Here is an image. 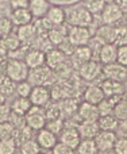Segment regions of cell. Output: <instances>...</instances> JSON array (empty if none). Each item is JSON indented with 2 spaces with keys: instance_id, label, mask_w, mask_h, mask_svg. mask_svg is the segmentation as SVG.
<instances>
[{
  "instance_id": "ab89813d",
  "label": "cell",
  "mask_w": 127,
  "mask_h": 154,
  "mask_svg": "<svg viewBox=\"0 0 127 154\" xmlns=\"http://www.w3.org/2000/svg\"><path fill=\"white\" fill-rule=\"evenodd\" d=\"M31 89H33V85L30 84L29 81H22V82H18L15 87V92L18 93L19 97H29L30 93H31Z\"/></svg>"
},
{
  "instance_id": "8992f818",
  "label": "cell",
  "mask_w": 127,
  "mask_h": 154,
  "mask_svg": "<svg viewBox=\"0 0 127 154\" xmlns=\"http://www.w3.org/2000/svg\"><path fill=\"white\" fill-rule=\"evenodd\" d=\"M101 73L108 80H114V81L122 82V84L127 81V68L118 62L104 65V68H101Z\"/></svg>"
},
{
  "instance_id": "d6a6232c",
  "label": "cell",
  "mask_w": 127,
  "mask_h": 154,
  "mask_svg": "<svg viewBox=\"0 0 127 154\" xmlns=\"http://www.w3.org/2000/svg\"><path fill=\"white\" fill-rule=\"evenodd\" d=\"M16 84L10 79L7 75H0V93L4 95L5 97L12 95L15 92Z\"/></svg>"
},
{
  "instance_id": "484cf974",
  "label": "cell",
  "mask_w": 127,
  "mask_h": 154,
  "mask_svg": "<svg viewBox=\"0 0 127 154\" xmlns=\"http://www.w3.org/2000/svg\"><path fill=\"white\" fill-rule=\"evenodd\" d=\"M77 130L82 139H95L100 128L98 126V122H84L77 125Z\"/></svg>"
},
{
  "instance_id": "d6986e66",
  "label": "cell",
  "mask_w": 127,
  "mask_h": 154,
  "mask_svg": "<svg viewBox=\"0 0 127 154\" xmlns=\"http://www.w3.org/2000/svg\"><path fill=\"white\" fill-rule=\"evenodd\" d=\"M100 88L103 91L104 96L110 97V96H122L125 93V87L122 82L114 81V80H103V82L100 84Z\"/></svg>"
},
{
  "instance_id": "e0dca14e",
  "label": "cell",
  "mask_w": 127,
  "mask_h": 154,
  "mask_svg": "<svg viewBox=\"0 0 127 154\" xmlns=\"http://www.w3.org/2000/svg\"><path fill=\"white\" fill-rule=\"evenodd\" d=\"M95 38H98L103 45H108V43H115V38H116V27L110 26V24H101L96 30Z\"/></svg>"
},
{
  "instance_id": "9c48e42d",
  "label": "cell",
  "mask_w": 127,
  "mask_h": 154,
  "mask_svg": "<svg viewBox=\"0 0 127 154\" xmlns=\"http://www.w3.org/2000/svg\"><path fill=\"white\" fill-rule=\"evenodd\" d=\"M123 18V12L115 3H107L104 5L103 11H101V19H103V24H110V26H115L120 19Z\"/></svg>"
},
{
  "instance_id": "7c38bea8",
  "label": "cell",
  "mask_w": 127,
  "mask_h": 154,
  "mask_svg": "<svg viewBox=\"0 0 127 154\" xmlns=\"http://www.w3.org/2000/svg\"><path fill=\"white\" fill-rule=\"evenodd\" d=\"M66 62V56L57 48H51L45 53V65L51 70H57Z\"/></svg>"
},
{
  "instance_id": "b9f144b4",
  "label": "cell",
  "mask_w": 127,
  "mask_h": 154,
  "mask_svg": "<svg viewBox=\"0 0 127 154\" xmlns=\"http://www.w3.org/2000/svg\"><path fill=\"white\" fill-rule=\"evenodd\" d=\"M14 128H15V126H14V123H11L10 120L0 123V139L10 138V137L12 135Z\"/></svg>"
},
{
  "instance_id": "816d5d0a",
  "label": "cell",
  "mask_w": 127,
  "mask_h": 154,
  "mask_svg": "<svg viewBox=\"0 0 127 154\" xmlns=\"http://www.w3.org/2000/svg\"><path fill=\"white\" fill-rule=\"evenodd\" d=\"M7 53H5V51H3L2 49H0V65L2 64H5V62H7Z\"/></svg>"
},
{
  "instance_id": "bcb514c9",
  "label": "cell",
  "mask_w": 127,
  "mask_h": 154,
  "mask_svg": "<svg viewBox=\"0 0 127 154\" xmlns=\"http://www.w3.org/2000/svg\"><path fill=\"white\" fill-rule=\"evenodd\" d=\"M57 49H58V50H61L66 57H70L72 54H73V51H74V49H76V48H74V46L68 41V38H66V39L64 41L61 45L57 46Z\"/></svg>"
},
{
  "instance_id": "836d02e7",
  "label": "cell",
  "mask_w": 127,
  "mask_h": 154,
  "mask_svg": "<svg viewBox=\"0 0 127 154\" xmlns=\"http://www.w3.org/2000/svg\"><path fill=\"white\" fill-rule=\"evenodd\" d=\"M76 150L79 154H99V150L93 139H81Z\"/></svg>"
},
{
  "instance_id": "4316f807",
  "label": "cell",
  "mask_w": 127,
  "mask_h": 154,
  "mask_svg": "<svg viewBox=\"0 0 127 154\" xmlns=\"http://www.w3.org/2000/svg\"><path fill=\"white\" fill-rule=\"evenodd\" d=\"M99 60L101 64L108 65L116 62V46L114 43H108V45H103L99 51Z\"/></svg>"
},
{
  "instance_id": "5b68a950",
  "label": "cell",
  "mask_w": 127,
  "mask_h": 154,
  "mask_svg": "<svg viewBox=\"0 0 127 154\" xmlns=\"http://www.w3.org/2000/svg\"><path fill=\"white\" fill-rule=\"evenodd\" d=\"M92 31L89 27H70L68 31V41L74 46H85L92 39Z\"/></svg>"
},
{
  "instance_id": "60d3db41",
  "label": "cell",
  "mask_w": 127,
  "mask_h": 154,
  "mask_svg": "<svg viewBox=\"0 0 127 154\" xmlns=\"http://www.w3.org/2000/svg\"><path fill=\"white\" fill-rule=\"evenodd\" d=\"M115 46H125L127 45V27H116V38H115Z\"/></svg>"
},
{
  "instance_id": "52a82bcc",
  "label": "cell",
  "mask_w": 127,
  "mask_h": 154,
  "mask_svg": "<svg viewBox=\"0 0 127 154\" xmlns=\"http://www.w3.org/2000/svg\"><path fill=\"white\" fill-rule=\"evenodd\" d=\"M76 119H79V125L84 122H98L99 119L98 106L89 104L87 101L80 103L77 114H76Z\"/></svg>"
},
{
  "instance_id": "603a6c76",
  "label": "cell",
  "mask_w": 127,
  "mask_h": 154,
  "mask_svg": "<svg viewBox=\"0 0 127 154\" xmlns=\"http://www.w3.org/2000/svg\"><path fill=\"white\" fill-rule=\"evenodd\" d=\"M82 96H84V101H87V103H89V104H93V106H98V104L106 97L100 88V85H89V87H87Z\"/></svg>"
},
{
  "instance_id": "6da1fadb",
  "label": "cell",
  "mask_w": 127,
  "mask_h": 154,
  "mask_svg": "<svg viewBox=\"0 0 127 154\" xmlns=\"http://www.w3.org/2000/svg\"><path fill=\"white\" fill-rule=\"evenodd\" d=\"M65 22L70 27H89L93 15L85 7H72L65 11Z\"/></svg>"
},
{
  "instance_id": "91938a15",
  "label": "cell",
  "mask_w": 127,
  "mask_h": 154,
  "mask_svg": "<svg viewBox=\"0 0 127 154\" xmlns=\"http://www.w3.org/2000/svg\"><path fill=\"white\" fill-rule=\"evenodd\" d=\"M0 66H2V65H0Z\"/></svg>"
},
{
  "instance_id": "30bf717a",
  "label": "cell",
  "mask_w": 127,
  "mask_h": 154,
  "mask_svg": "<svg viewBox=\"0 0 127 154\" xmlns=\"http://www.w3.org/2000/svg\"><path fill=\"white\" fill-rule=\"evenodd\" d=\"M101 75V65L95 60L82 64L79 68V76L85 81H93Z\"/></svg>"
},
{
  "instance_id": "d590c367",
  "label": "cell",
  "mask_w": 127,
  "mask_h": 154,
  "mask_svg": "<svg viewBox=\"0 0 127 154\" xmlns=\"http://www.w3.org/2000/svg\"><path fill=\"white\" fill-rule=\"evenodd\" d=\"M112 115L116 118L119 122H123V120L127 119V101L120 99L118 101V104L114 107V111H112Z\"/></svg>"
},
{
  "instance_id": "ac0fdd59",
  "label": "cell",
  "mask_w": 127,
  "mask_h": 154,
  "mask_svg": "<svg viewBox=\"0 0 127 154\" xmlns=\"http://www.w3.org/2000/svg\"><path fill=\"white\" fill-rule=\"evenodd\" d=\"M93 57V53L91 50V48L88 45L85 46H79V48L74 49L73 54L70 56L72 58V65H79V68L81 66L82 64L91 61Z\"/></svg>"
},
{
  "instance_id": "4fadbf2b",
  "label": "cell",
  "mask_w": 127,
  "mask_h": 154,
  "mask_svg": "<svg viewBox=\"0 0 127 154\" xmlns=\"http://www.w3.org/2000/svg\"><path fill=\"white\" fill-rule=\"evenodd\" d=\"M16 37L19 38L20 43L24 46H31V45L34 46V42H37V39H38L37 31H35V27L33 23L18 27V30H16Z\"/></svg>"
},
{
  "instance_id": "6f0895ef",
  "label": "cell",
  "mask_w": 127,
  "mask_h": 154,
  "mask_svg": "<svg viewBox=\"0 0 127 154\" xmlns=\"http://www.w3.org/2000/svg\"><path fill=\"white\" fill-rule=\"evenodd\" d=\"M38 154H45V153H42V152H39V153H38Z\"/></svg>"
},
{
  "instance_id": "f1b7e54d",
  "label": "cell",
  "mask_w": 127,
  "mask_h": 154,
  "mask_svg": "<svg viewBox=\"0 0 127 154\" xmlns=\"http://www.w3.org/2000/svg\"><path fill=\"white\" fill-rule=\"evenodd\" d=\"M66 38H68V32L64 29V24L62 26H53L50 31L48 32V39L53 48H57L58 45H61Z\"/></svg>"
},
{
  "instance_id": "c3c4849f",
  "label": "cell",
  "mask_w": 127,
  "mask_h": 154,
  "mask_svg": "<svg viewBox=\"0 0 127 154\" xmlns=\"http://www.w3.org/2000/svg\"><path fill=\"white\" fill-rule=\"evenodd\" d=\"M11 118V107L7 104H2L0 106V123L8 122Z\"/></svg>"
},
{
  "instance_id": "1f68e13d",
  "label": "cell",
  "mask_w": 127,
  "mask_h": 154,
  "mask_svg": "<svg viewBox=\"0 0 127 154\" xmlns=\"http://www.w3.org/2000/svg\"><path fill=\"white\" fill-rule=\"evenodd\" d=\"M45 115H46V120L62 119V111H61V107H60V101L49 103L45 107Z\"/></svg>"
},
{
  "instance_id": "7dc6e473",
  "label": "cell",
  "mask_w": 127,
  "mask_h": 154,
  "mask_svg": "<svg viewBox=\"0 0 127 154\" xmlns=\"http://www.w3.org/2000/svg\"><path fill=\"white\" fill-rule=\"evenodd\" d=\"M53 154H74L73 152L74 150H72L70 147H68L66 145L61 143V142H57L56 146L53 147Z\"/></svg>"
},
{
  "instance_id": "74e56055",
  "label": "cell",
  "mask_w": 127,
  "mask_h": 154,
  "mask_svg": "<svg viewBox=\"0 0 127 154\" xmlns=\"http://www.w3.org/2000/svg\"><path fill=\"white\" fill-rule=\"evenodd\" d=\"M106 4H107L106 0H85V8H87L92 15L101 12Z\"/></svg>"
},
{
  "instance_id": "8d00e7d4",
  "label": "cell",
  "mask_w": 127,
  "mask_h": 154,
  "mask_svg": "<svg viewBox=\"0 0 127 154\" xmlns=\"http://www.w3.org/2000/svg\"><path fill=\"white\" fill-rule=\"evenodd\" d=\"M16 153V143L12 138L0 139V154H15Z\"/></svg>"
},
{
  "instance_id": "f6af8a7d",
  "label": "cell",
  "mask_w": 127,
  "mask_h": 154,
  "mask_svg": "<svg viewBox=\"0 0 127 154\" xmlns=\"http://www.w3.org/2000/svg\"><path fill=\"white\" fill-rule=\"evenodd\" d=\"M112 149L115 150L116 154H127V138L122 137V138H116L115 145Z\"/></svg>"
},
{
  "instance_id": "7a4b0ae2",
  "label": "cell",
  "mask_w": 127,
  "mask_h": 154,
  "mask_svg": "<svg viewBox=\"0 0 127 154\" xmlns=\"http://www.w3.org/2000/svg\"><path fill=\"white\" fill-rule=\"evenodd\" d=\"M30 69L26 62L20 58H8L5 62V75L10 77L15 84L26 81L29 77Z\"/></svg>"
},
{
  "instance_id": "d4e9b609",
  "label": "cell",
  "mask_w": 127,
  "mask_h": 154,
  "mask_svg": "<svg viewBox=\"0 0 127 154\" xmlns=\"http://www.w3.org/2000/svg\"><path fill=\"white\" fill-rule=\"evenodd\" d=\"M10 107H11V112H12L14 115L24 118V115L30 111L33 104H31V101L29 100V97H19L18 96V97L12 101V104H11Z\"/></svg>"
},
{
  "instance_id": "e575fe53",
  "label": "cell",
  "mask_w": 127,
  "mask_h": 154,
  "mask_svg": "<svg viewBox=\"0 0 127 154\" xmlns=\"http://www.w3.org/2000/svg\"><path fill=\"white\" fill-rule=\"evenodd\" d=\"M45 128L48 131H50L54 135H58V134L62 133V130L65 128V123H64V119H54V120H46Z\"/></svg>"
},
{
  "instance_id": "680465c9",
  "label": "cell",
  "mask_w": 127,
  "mask_h": 154,
  "mask_svg": "<svg viewBox=\"0 0 127 154\" xmlns=\"http://www.w3.org/2000/svg\"><path fill=\"white\" fill-rule=\"evenodd\" d=\"M15 154H20V153H15Z\"/></svg>"
},
{
  "instance_id": "5bb4252c",
  "label": "cell",
  "mask_w": 127,
  "mask_h": 154,
  "mask_svg": "<svg viewBox=\"0 0 127 154\" xmlns=\"http://www.w3.org/2000/svg\"><path fill=\"white\" fill-rule=\"evenodd\" d=\"M93 141H95L99 153L107 152L114 147L115 141H116V134L114 131H99V134L95 137Z\"/></svg>"
},
{
  "instance_id": "277c9868",
  "label": "cell",
  "mask_w": 127,
  "mask_h": 154,
  "mask_svg": "<svg viewBox=\"0 0 127 154\" xmlns=\"http://www.w3.org/2000/svg\"><path fill=\"white\" fill-rule=\"evenodd\" d=\"M24 122L26 126L30 127L33 131H39L45 128L46 125V115H45V108L42 107H35L33 106L30 111L24 115Z\"/></svg>"
},
{
  "instance_id": "3957f363",
  "label": "cell",
  "mask_w": 127,
  "mask_h": 154,
  "mask_svg": "<svg viewBox=\"0 0 127 154\" xmlns=\"http://www.w3.org/2000/svg\"><path fill=\"white\" fill-rule=\"evenodd\" d=\"M54 72L48 68L46 65L39 68H35V69H31L29 73V77H27V81L33 85V87H46L49 84H54Z\"/></svg>"
},
{
  "instance_id": "44dd1931",
  "label": "cell",
  "mask_w": 127,
  "mask_h": 154,
  "mask_svg": "<svg viewBox=\"0 0 127 154\" xmlns=\"http://www.w3.org/2000/svg\"><path fill=\"white\" fill-rule=\"evenodd\" d=\"M10 20L12 22L14 26L20 27V26H24V24L31 23L33 16H31V14H30L29 8H18V10H12Z\"/></svg>"
},
{
  "instance_id": "7bdbcfd3",
  "label": "cell",
  "mask_w": 127,
  "mask_h": 154,
  "mask_svg": "<svg viewBox=\"0 0 127 154\" xmlns=\"http://www.w3.org/2000/svg\"><path fill=\"white\" fill-rule=\"evenodd\" d=\"M12 22L10 20V18H0V37H4L7 34H11L12 32Z\"/></svg>"
},
{
  "instance_id": "9f6ffc18",
  "label": "cell",
  "mask_w": 127,
  "mask_h": 154,
  "mask_svg": "<svg viewBox=\"0 0 127 154\" xmlns=\"http://www.w3.org/2000/svg\"><path fill=\"white\" fill-rule=\"evenodd\" d=\"M122 99H123V100H126V101H127V92H125V93L122 95Z\"/></svg>"
},
{
  "instance_id": "681fc988",
  "label": "cell",
  "mask_w": 127,
  "mask_h": 154,
  "mask_svg": "<svg viewBox=\"0 0 127 154\" xmlns=\"http://www.w3.org/2000/svg\"><path fill=\"white\" fill-rule=\"evenodd\" d=\"M30 0H10V4L12 10H18V8H29Z\"/></svg>"
},
{
  "instance_id": "ee69618b",
  "label": "cell",
  "mask_w": 127,
  "mask_h": 154,
  "mask_svg": "<svg viewBox=\"0 0 127 154\" xmlns=\"http://www.w3.org/2000/svg\"><path fill=\"white\" fill-rule=\"evenodd\" d=\"M116 62L127 68V45L116 48Z\"/></svg>"
},
{
  "instance_id": "f5cc1de1",
  "label": "cell",
  "mask_w": 127,
  "mask_h": 154,
  "mask_svg": "<svg viewBox=\"0 0 127 154\" xmlns=\"http://www.w3.org/2000/svg\"><path fill=\"white\" fill-rule=\"evenodd\" d=\"M120 128H122V131L125 133V135H126V138H127V119L122 122V125H120Z\"/></svg>"
},
{
  "instance_id": "db71d44e",
  "label": "cell",
  "mask_w": 127,
  "mask_h": 154,
  "mask_svg": "<svg viewBox=\"0 0 127 154\" xmlns=\"http://www.w3.org/2000/svg\"><path fill=\"white\" fill-rule=\"evenodd\" d=\"M5 96L4 95H2V93H0V106H2V104H5Z\"/></svg>"
},
{
  "instance_id": "ba28073f",
  "label": "cell",
  "mask_w": 127,
  "mask_h": 154,
  "mask_svg": "<svg viewBox=\"0 0 127 154\" xmlns=\"http://www.w3.org/2000/svg\"><path fill=\"white\" fill-rule=\"evenodd\" d=\"M60 142L70 147L72 150H76L80 142H81V137L79 134L77 126H68V127L65 126L62 133L60 134Z\"/></svg>"
},
{
  "instance_id": "cb8c5ba5",
  "label": "cell",
  "mask_w": 127,
  "mask_h": 154,
  "mask_svg": "<svg viewBox=\"0 0 127 154\" xmlns=\"http://www.w3.org/2000/svg\"><path fill=\"white\" fill-rule=\"evenodd\" d=\"M79 106L80 103L77 100V97H68L60 101V107H61V111H62V119L64 118H66V119L73 118L77 114Z\"/></svg>"
},
{
  "instance_id": "4dcf8cb0",
  "label": "cell",
  "mask_w": 127,
  "mask_h": 154,
  "mask_svg": "<svg viewBox=\"0 0 127 154\" xmlns=\"http://www.w3.org/2000/svg\"><path fill=\"white\" fill-rule=\"evenodd\" d=\"M34 27L35 31H37L38 38H46L48 37V32L51 30V23L46 18H41V19H35L34 20Z\"/></svg>"
},
{
  "instance_id": "ffe728a7",
  "label": "cell",
  "mask_w": 127,
  "mask_h": 154,
  "mask_svg": "<svg viewBox=\"0 0 127 154\" xmlns=\"http://www.w3.org/2000/svg\"><path fill=\"white\" fill-rule=\"evenodd\" d=\"M35 142L38 143V146H39L41 149L51 150L57 143V137L54 135V134H51L50 131H48L46 128H42V130L38 131Z\"/></svg>"
},
{
  "instance_id": "f907efd6",
  "label": "cell",
  "mask_w": 127,
  "mask_h": 154,
  "mask_svg": "<svg viewBox=\"0 0 127 154\" xmlns=\"http://www.w3.org/2000/svg\"><path fill=\"white\" fill-rule=\"evenodd\" d=\"M112 3H115V4L122 10L123 14H127V0H114Z\"/></svg>"
},
{
  "instance_id": "11a10c76",
  "label": "cell",
  "mask_w": 127,
  "mask_h": 154,
  "mask_svg": "<svg viewBox=\"0 0 127 154\" xmlns=\"http://www.w3.org/2000/svg\"><path fill=\"white\" fill-rule=\"evenodd\" d=\"M100 154H116V153H115L114 149H110V150H107V152H101Z\"/></svg>"
},
{
  "instance_id": "2e32d148",
  "label": "cell",
  "mask_w": 127,
  "mask_h": 154,
  "mask_svg": "<svg viewBox=\"0 0 127 154\" xmlns=\"http://www.w3.org/2000/svg\"><path fill=\"white\" fill-rule=\"evenodd\" d=\"M50 7L51 4L49 0H30L29 2V11L33 19L45 18Z\"/></svg>"
},
{
  "instance_id": "83f0119b",
  "label": "cell",
  "mask_w": 127,
  "mask_h": 154,
  "mask_svg": "<svg viewBox=\"0 0 127 154\" xmlns=\"http://www.w3.org/2000/svg\"><path fill=\"white\" fill-rule=\"evenodd\" d=\"M51 26H62L65 23V10L58 5H51L45 16Z\"/></svg>"
},
{
  "instance_id": "9a60e30c",
  "label": "cell",
  "mask_w": 127,
  "mask_h": 154,
  "mask_svg": "<svg viewBox=\"0 0 127 154\" xmlns=\"http://www.w3.org/2000/svg\"><path fill=\"white\" fill-rule=\"evenodd\" d=\"M24 62L29 66V69H35L45 65V53L39 49H30L27 50L26 56H24Z\"/></svg>"
},
{
  "instance_id": "f546056e",
  "label": "cell",
  "mask_w": 127,
  "mask_h": 154,
  "mask_svg": "<svg viewBox=\"0 0 127 154\" xmlns=\"http://www.w3.org/2000/svg\"><path fill=\"white\" fill-rule=\"evenodd\" d=\"M98 126L100 131H114L119 127V120L114 116V115H104V116H99Z\"/></svg>"
},
{
  "instance_id": "8fae6325",
  "label": "cell",
  "mask_w": 127,
  "mask_h": 154,
  "mask_svg": "<svg viewBox=\"0 0 127 154\" xmlns=\"http://www.w3.org/2000/svg\"><path fill=\"white\" fill-rule=\"evenodd\" d=\"M29 100L31 101L33 106L45 108L50 103V91L48 87H33Z\"/></svg>"
},
{
  "instance_id": "7402d4cb",
  "label": "cell",
  "mask_w": 127,
  "mask_h": 154,
  "mask_svg": "<svg viewBox=\"0 0 127 154\" xmlns=\"http://www.w3.org/2000/svg\"><path fill=\"white\" fill-rule=\"evenodd\" d=\"M22 46L19 38L16 37V34H7L4 37H0V49L5 53H14V51L19 50Z\"/></svg>"
},
{
  "instance_id": "f35d334b",
  "label": "cell",
  "mask_w": 127,
  "mask_h": 154,
  "mask_svg": "<svg viewBox=\"0 0 127 154\" xmlns=\"http://www.w3.org/2000/svg\"><path fill=\"white\" fill-rule=\"evenodd\" d=\"M19 147H20V152H19L20 154H38L41 152V147L38 146V143L35 141H33V139L23 142Z\"/></svg>"
}]
</instances>
